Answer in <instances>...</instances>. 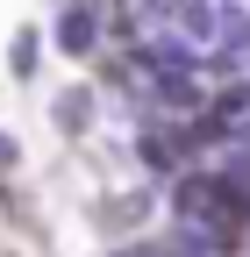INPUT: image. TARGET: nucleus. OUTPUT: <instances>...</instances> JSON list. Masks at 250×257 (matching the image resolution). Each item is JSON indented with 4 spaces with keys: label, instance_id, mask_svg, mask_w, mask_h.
<instances>
[{
    "label": "nucleus",
    "instance_id": "0eeeda50",
    "mask_svg": "<svg viewBox=\"0 0 250 257\" xmlns=\"http://www.w3.org/2000/svg\"><path fill=\"white\" fill-rule=\"evenodd\" d=\"M214 165H222V172H229V179H236V186L250 193V136H236V143H229L222 157H214Z\"/></svg>",
    "mask_w": 250,
    "mask_h": 257
},
{
    "label": "nucleus",
    "instance_id": "39448f33",
    "mask_svg": "<svg viewBox=\"0 0 250 257\" xmlns=\"http://www.w3.org/2000/svg\"><path fill=\"white\" fill-rule=\"evenodd\" d=\"M36 50H43V29H36V22H22V29H15V43H8V64H15V79H22V86L36 79Z\"/></svg>",
    "mask_w": 250,
    "mask_h": 257
},
{
    "label": "nucleus",
    "instance_id": "423d86ee",
    "mask_svg": "<svg viewBox=\"0 0 250 257\" xmlns=\"http://www.w3.org/2000/svg\"><path fill=\"white\" fill-rule=\"evenodd\" d=\"M186 8L193 0H136V22H143V36L150 29H186Z\"/></svg>",
    "mask_w": 250,
    "mask_h": 257
},
{
    "label": "nucleus",
    "instance_id": "6e6552de",
    "mask_svg": "<svg viewBox=\"0 0 250 257\" xmlns=\"http://www.w3.org/2000/svg\"><path fill=\"white\" fill-rule=\"evenodd\" d=\"M15 165H22V143H15V136H8V128H0V179H8V172H15Z\"/></svg>",
    "mask_w": 250,
    "mask_h": 257
},
{
    "label": "nucleus",
    "instance_id": "7ed1b4c3",
    "mask_svg": "<svg viewBox=\"0 0 250 257\" xmlns=\"http://www.w3.org/2000/svg\"><path fill=\"white\" fill-rule=\"evenodd\" d=\"M93 114H100V86H65V93H57V100H50V121L65 128L72 143H79L86 128H93Z\"/></svg>",
    "mask_w": 250,
    "mask_h": 257
},
{
    "label": "nucleus",
    "instance_id": "f03ea898",
    "mask_svg": "<svg viewBox=\"0 0 250 257\" xmlns=\"http://www.w3.org/2000/svg\"><path fill=\"white\" fill-rule=\"evenodd\" d=\"M129 150H136V165L158 179V186H172V179L186 172V143H179V128H172V121H136Z\"/></svg>",
    "mask_w": 250,
    "mask_h": 257
},
{
    "label": "nucleus",
    "instance_id": "1a4fd4ad",
    "mask_svg": "<svg viewBox=\"0 0 250 257\" xmlns=\"http://www.w3.org/2000/svg\"><path fill=\"white\" fill-rule=\"evenodd\" d=\"M0 257H8V250H0Z\"/></svg>",
    "mask_w": 250,
    "mask_h": 257
},
{
    "label": "nucleus",
    "instance_id": "f257e3e1",
    "mask_svg": "<svg viewBox=\"0 0 250 257\" xmlns=\"http://www.w3.org/2000/svg\"><path fill=\"white\" fill-rule=\"evenodd\" d=\"M50 43L65 50L72 64H93V57H100V8H86V0H57V15H50Z\"/></svg>",
    "mask_w": 250,
    "mask_h": 257
},
{
    "label": "nucleus",
    "instance_id": "20e7f679",
    "mask_svg": "<svg viewBox=\"0 0 250 257\" xmlns=\"http://www.w3.org/2000/svg\"><path fill=\"white\" fill-rule=\"evenodd\" d=\"M158 207V186H136V193H114V200H93V229H129Z\"/></svg>",
    "mask_w": 250,
    "mask_h": 257
}]
</instances>
